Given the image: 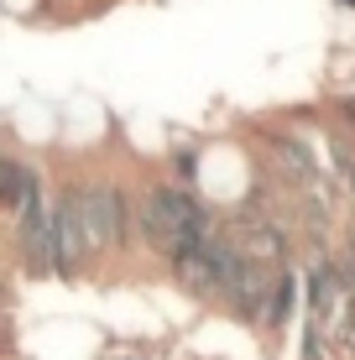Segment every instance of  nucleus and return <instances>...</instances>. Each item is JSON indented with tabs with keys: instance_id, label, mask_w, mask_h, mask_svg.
<instances>
[{
	"instance_id": "obj_3",
	"label": "nucleus",
	"mask_w": 355,
	"mask_h": 360,
	"mask_svg": "<svg viewBox=\"0 0 355 360\" xmlns=\"http://www.w3.org/2000/svg\"><path fill=\"white\" fill-rule=\"evenodd\" d=\"M16 245L37 277H58V240H53V204L42 193V178L27 183L16 204Z\"/></svg>"
},
{
	"instance_id": "obj_4",
	"label": "nucleus",
	"mask_w": 355,
	"mask_h": 360,
	"mask_svg": "<svg viewBox=\"0 0 355 360\" xmlns=\"http://www.w3.org/2000/svg\"><path fill=\"white\" fill-rule=\"evenodd\" d=\"M53 240H58V277H73L89 262V230H84V183H63L53 198Z\"/></svg>"
},
{
	"instance_id": "obj_1",
	"label": "nucleus",
	"mask_w": 355,
	"mask_h": 360,
	"mask_svg": "<svg viewBox=\"0 0 355 360\" xmlns=\"http://www.w3.org/2000/svg\"><path fill=\"white\" fill-rule=\"evenodd\" d=\"M214 235V219L209 209L199 204L183 183H152L136 204V240L146 251H157L167 266L193 256L204 240Z\"/></svg>"
},
{
	"instance_id": "obj_2",
	"label": "nucleus",
	"mask_w": 355,
	"mask_h": 360,
	"mask_svg": "<svg viewBox=\"0 0 355 360\" xmlns=\"http://www.w3.org/2000/svg\"><path fill=\"white\" fill-rule=\"evenodd\" d=\"M84 230H89V251L94 256H126L136 245V214L120 183H89L84 188Z\"/></svg>"
},
{
	"instance_id": "obj_5",
	"label": "nucleus",
	"mask_w": 355,
	"mask_h": 360,
	"mask_svg": "<svg viewBox=\"0 0 355 360\" xmlns=\"http://www.w3.org/2000/svg\"><path fill=\"white\" fill-rule=\"evenodd\" d=\"M292 303H298V271L292 266H277V277H272V292H266V303H262V324L266 334H283L288 329V319H292Z\"/></svg>"
}]
</instances>
